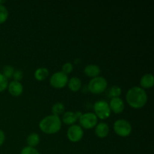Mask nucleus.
<instances>
[{
    "instance_id": "obj_24",
    "label": "nucleus",
    "mask_w": 154,
    "mask_h": 154,
    "mask_svg": "<svg viewBox=\"0 0 154 154\" xmlns=\"http://www.w3.org/2000/svg\"><path fill=\"white\" fill-rule=\"evenodd\" d=\"M73 69L74 66L73 65H72V63L68 62V63H64V64L63 65V66H62V72H64L66 75H68V74L71 73V72L73 71Z\"/></svg>"
},
{
    "instance_id": "obj_4",
    "label": "nucleus",
    "mask_w": 154,
    "mask_h": 154,
    "mask_svg": "<svg viewBox=\"0 0 154 154\" xmlns=\"http://www.w3.org/2000/svg\"><path fill=\"white\" fill-rule=\"evenodd\" d=\"M113 127L115 133L121 137L129 136L132 129L130 123L124 119H119L116 120Z\"/></svg>"
},
{
    "instance_id": "obj_18",
    "label": "nucleus",
    "mask_w": 154,
    "mask_h": 154,
    "mask_svg": "<svg viewBox=\"0 0 154 154\" xmlns=\"http://www.w3.org/2000/svg\"><path fill=\"white\" fill-rule=\"evenodd\" d=\"M51 111L53 113V115L58 116L60 114H63L65 111V105L62 102H56L54 104L51 108Z\"/></svg>"
},
{
    "instance_id": "obj_16",
    "label": "nucleus",
    "mask_w": 154,
    "mask_h": 154,
    "mask_svg": "<svg viewBox=\"0 0 154 154\" xmlns=\"http://www.w3.org/2000/svg\"><path fill=\"white\" fill-rule=\"evenodd\" d=\"M35 78H36V80L38 81H44V80L46 79L47 78L49 75V71L47 68L45 67H42V68H38L35 70Z\"/></svg>"
},
{
    "instance_id": "obj_12",
    "label": "nucleus",
    "mask_w": 154,
    "mask_h": 154,
    "mask_svg": "<svg viewBox=\"0 0 154 154\" xmlns=\"http://www.w3.org/2000/svg\"><path fill=\"white\" fill-rule=\"evenodd\" d=\"M84 74L90 78H96L100 73V68L96 64H90L85 66L84 69Z\"/></svg>"
},
{
    "instance_id": "obj_2",
    "label": "nucleus",
    "mask_w": 154,
    "mask_h": 154,
    "mask_svg": "<svg viewBox=\"0 0 154 154\" xmlns=\"http://www.w3.org/2000/svg\"><path fill=\"white\" fill-rule=\"evenodd\" d=\"M62 121L58 116L48 115L44 117L39 123V129L46 134H55L60 130Z\"/></svg>"
},
{
    "instance_id": "obj_14",
    "label": "nucleus",
    "mask_w": 154,
    "mask_h": 154,
    "mask_svg": "<svg viewBox=\"0 0 154 154\" xmlns=\"http://www.w3.org/2000/svg\"><path fill=\"white\" fill-rule=\"evenodd\" d=\"M78 120L77 114L73 111H66L63 114L62 120L66 125H73Z\"/></svg>"
},
{
    "instance_id": "obj_20",
    "label": "nucleus",
    "mask_w": 154,
    "mask_h": 154,
    "mask_svg": "<svg viewBox=\"0 0 154 154\" xmlns=\"http://www.w3.org/2000/svg\"><path fill=\"white\" fill-rule=\"evenodd\" d=\"M14 72V69L13 68V66H9V65H7V66H4V68L2 69V75L5 77L7 79L11 78L13 76V74Z\"/></svg>"
},
{
    "instance_id": "obj_19",
    "label": "nucleus",
    "mask_w": 154,
    "mask_h": 154,
    "mask_svg": "<svg viewBox=\"0 0 154 154\" xmlns=\"http://www.w3.org/2000/svg\"><path fill=\"white\" fill-rule=\"evenodd\" d=\"M8 17V11L4 5H0V24L7 20Z\"/></svg>"
},
{
    "instance_id": "obj_11",
    "label": "nucleus",
    "mask_w": 154,
    "mask_h": 154,
    "mask_svg": "<svg viewBox=\"0 0 154 154\" xmlns=\"http://www.w3.org/2000/svg\"><path fill=\"white\" fill-rule=\"evenodd\" d=\"M95 133L99 138H105L109 133V126L106 123H99L95 126Z\"/></svg>"
},
{
    "instance_id": "obj_6",
    "label": "nucleus",
    "mask_w": 154,
    "mask_h": 154,
    "mask_svg": "<svg viewBox=\"0 0 154 154\" xmlns=\"http://www.w3.org/2000/svg\"><path fill=\"white\" fill-rule=\"evenodd\" d=\"M80 125L82 128L87 129H90L96 126L98 122V117L94 113L87 112L82 114L78 118Z\"/></svg>"
},
{
    "instance_id": "obj_3",
    "label": "nucleus",
    "mask_w": 154,
    "mask_h": 154,
    "mask_svg": "<svg viewBox=\"0 0 154 154\" xmlns=\"http://www.w3.org/2000/svg\"><path fill=\"white\" fill-rule=\"evenodd\" d=\"M108 82L104 77L97 76L93 78L88 84L89 90L94 94L102 93L106 90Z\"/></svg>"
},
{
    "instance_id": "obj_9",
    "label": "nucleus",
    "mask_w": 154,
    "mask_h": 154,
    "mask_svg": "<svg viewBox=\"0 0 154 154\" xmlns=\"http://www.w3.org/2000/svg\"><path fill=\"white\" fill-rule=\"evenodd\" d=\"M111 111L115 114H120L123 111L125 108V104L123 99L120 97L112 98L108 104Z\"/></svg>"
},
{
    "instance_id": "obj_21",
    "label": "nucleus",
    "mask_w": 154,
    "mask_h": 154,
    "mask_svg": "<svg viewBox=\"0 0 154 154\" xmlns=\"http://www.w3.org/2000/svg\"><path fill=\"white\" fill-rule=\"evenodd\" d=\"M122 90L118 86H113L109 90V96L112 98L119 97L121 95Z\"/></svg>"
},
{
    "instance_id": "obj_5",
    "label": "nucleus",
    "mask_w": 154,
    "mask_h": 154,
    "mask_svg": "<svg viewBox=\"0 0 154 154\" xmlns=\"http://www.w3.org/2000/svg\"><path fill=\"white\" fill-rule=\"evenodd\" d=\"M93 109L96 117L100 118L101 120H105L111 115V111L110 109L109 105L104 100H99L95 102Z\"/></svg>"
},
{
    "instance_id": "obj_23",
    "label": "nucleus",
    "mask_w": 154,
    "mask_h": 154,
    "mask_svg": "<svg viewBox=\"0 0 154 154\" xmlns=\"http://www.w3.org/2000/svg\"><path fill=\"white\" fill-rule=\"evenodd\" d=\"M20 154H40V153L35 147L26 146L21 150Z\"/></svg>"
},
{
    "instance_id": "obj_7",
    "label": "nucleus",
    "mask_w": 154,
    "mask_h": 154,
    "mask_svg": "<svg viewBox=\"0 0 154 154\" xmlns=\"http://www.w3.org/2000/svg\"><path fill=\"white\" fill-rule=\"evenodd\" d=\"M68 81H69L68 75L62 71L61 72H54L50 78L51 85L54 87V88L57 89L63 88L64 87H66L68 84Z\"/></svg>"
},
{
    "instance_id": "obj_1",
    "label": "nucleus",
    "mask_w": 154,
    "mask_h": 154,
    "mask_svg": "<svg viewBox=\"0 0 154 154\" xmlns=\"http://www.w3.org/2000/svg\"><path fill=\"white\" fill-rule=\"evenodd\" d=\"M126 99L127 103L132 108L139 109L147 103V92L141 87H133L129 89L126 93Z\"/></svg>"
},
{
    "instance_id": "obj_10",
    "label": "nucleus",
    "mask_w": 154,
    "mask_h": 154,
    "mask_svg": "<svg viewBox=\"0 0 154 154\" xmlns=\"http://www.w3.org/2000/svg\"><path fill=\"white\" fill-rule=\"evenodd\" d=\"M8 92L11 95L14 96H19L20 95L22 94L23 91V87L22 84L18 81H13L10 82L8 85Z\"/></svg>"
},
{
    "instance_id": "obj_17",
    "label": "nucleus",
    "mask_w": 154,
    "mask_h": 154,
    "mask_svg": "<svg viewBox=\"0 0 154 154\" xmlns=\"http://www.w3.org/2000/svg\"><path fill=\"white\" fill-rule=\"evenodd\" d=\"M26 142L28 144V146H29V147H36L40 142V136L38 135V134L32 132V133L29 134L27 136Z\"/></svg>"
},
{
    "instance_id": "obj_25",
    "label": "nucleus",
    "mask_w": 154,
    "mask_h": 154,
    "mask_svg": "<svg viewBox=\"0 0 154 154\" xmlns=\"http://www.w3.org/2000/svg\"><path fill=\"white\" fill-rule=\"evenodd\" d=\"M13 78L14 81H18L20 82V81L23 79V73L21 70L20 69H17V70H14V72L13 74Z\"/></svg>"
},
{
    "instance_id": "obj_26",
    "label": "nucleus",
    "mask_w": 154,
    "mask_h": 154,
    "mask_svg": "<svg viewBox=\"0 0 154 154\" xmlns=\"http://www.w3.org/2000/svg\"><path fill=\"white\" fill-rule=\"evenodd\" d=\"M5 140V135L2 129H0V147L3 144Z\"/></svg>"
},
{
    "instance_id": "obj_22",
    "label": "nucleus",
    "mask_w": 154,
    "mask_h": 154,
    "mask_svg": "<svg viewBox=\"0 0 154 154\" xmlns=\"http://www.w3.org/2000/svg\"><path fill=\"white\" fill-rule=\"evenodd\" d=\"M8 81L2 73H0V92H2L8 88Z\"/></svg>"
},
{
    "instance_id": "obj_8",
    "label": "nucleus",
    "mask_w": 154,
    "mask_h": 154,
    "mask_svg": "<svg viewBox=\"0 0 154 154\" xmlns=\"http://www.w3.org/2000/svg\"><path fill=\"white\" fill-rule=\"evenodd\" d=\"M84 136V131L79 125L73 124L69 126L67 130V137L72 142H78L81 141Z\"/></svg>"
},
{
    "instance_id": "obj_15",
    "label": "nucleus",
    "mask_w": 154,
    "mask_h": 154,
    "mask_svg": "<svg viewBox=\"0 0 154 154\" xmlns=\"http://www.w3.org/2000/svg\"><path fill=\"white\" fill-rule=\"evenodd\" d=\"M67 84L70 90L73 92H77L81 88L82 82H81V79L78 78V77H73V78H70V80H69Z\"/></svg>"
},
{
    "instance_id": "obj_13",
    "label": "nucleus",
    "mask_w": 154,
    "mask_h": 154,
    "mask_svg": "<svg viewBox=\"0 0 154 154\" xmlns=\"http://www.w3.org/2000/svg\"><path fill=\"white\" fill-rule=\"evenodd\" d=\"M154 84V77L152 74H145L140 80V85L141 88H150Z\"/></svg>"
}]
</instances>
